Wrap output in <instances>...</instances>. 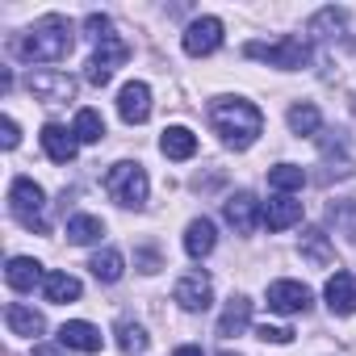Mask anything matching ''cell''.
Listing matches in <instances>:
<instances>
[{
  "label": "cell",
  "mask_w": 356,
  "mask_h": 356,
  "mask_svg": "<svg viewBox=\"0 0 356 356\" xmlns=\"http://www.w3.org/2000/svg\"><path fill=\"white\" fill-rule=\"evenodd\" d=\"M72 42H76V26H72L63 13H47V17L34 22L26 34H17L13 51H17V59H26V63H59V59L72 51Z\"/></svg>",
  "instance_id": "cell-1"
},
{
  "label": "cell",
  "mask_w": 356,
  "mask_h": 356,
  "mask_svg": "<svg viewBox=\"0 0 356 356\" xmlns=\"http://www.w3.org/2000/svg\"><path fill=\"white\" fill-rule=\"evenodd\" d=\"M210 122H214L218 138L227 147H235V151H248L264 134V113L252 101H243V97H218L210 105Z\"/></svg>",
  "instance_id": "cell-2"
},
{
  "label": "cell",
  "mask_w": 356,
  "mask_h": 356,
  "mask_svg": "<svg viewBox=\"0 0 356 356\" xmlns=\"http://www.w3.org/2000/svg\"><path fill=\"white\" fill-rule=\"evenodd\" d=\"M105 193L126 206V210H143L147 197H151V181H147V168L138 159H118L109 172H105Z\"/></svg>",
  "instance_id": "cell-3"
},
{
  "label": "cell",
  "mask_w": 356,
  "mask_h": 356,
  "mask_svg": "<svg viewBox=\"0 0 356 356\" xmlns=\"http://www.w3.org/2000/svg\"><path fill=\"white\" fill-rule=\"evenodd\" d=\"M243 55H248V59H260V63H268V67H281V72H302V67L310 63V42L298 38V34H285V38H277V42H248Z\"/></svg>",
  "instance_id": "cell-4"
},
{
  "label": "cell",
  "mask_w": 356,
  "mask_h": 356,
  "mask_svg": "<svg viewBox=\"0 0 356 356\" xmlns=\"http://www.w3.org/2000/svg\"><path fill=\"white\" fill-rule=\"evenodd\" d=\"M9 214L26 231H47V193H42V185H34L30 176H13V185H9Z\"/></svg>",
  "instance_id": "cell-5"
},
{
  "label": "cell",
  "mask_w": 356,
  "mask_h": 356,
  "mask_svg": "<svg viewBox=\"0 0 356 356\" xmlns=\"http://www.w3.org/2000/svg\"><path fill=\"white\" fill-rule=\"evenodd\" d=\"M126 59H130V47H126L118 34L101 38V42H97V51H92V55H88V63H84V67H88V72H84V76H88V84L105 88V84L113 80V72H118Z\"/></svg>",
  "instance_id": "cell-6"
},
{
  "label": "cell",
  "mask_w": 356,
  "mask_h": 356,
  "mask_svg": "<svg viewBox=\"0 0 356 356\" xmlns=\"http://www.w3.org/2000/svg\"><path fill=\"white\" fill-rule=\"evenodd\" d=\"M26 88H30L38 101H47V105H63V101L76 97V76L55 72V67H42V72H30Z\"/></svg>",
  "instance_id": "cell-7"
},
{
  "label": "cell",
  "mask_w": 356,
  "mask_h": 356,
  "mask_svg": "<svg viewBox=\"0 0 356 356\" xmlns=\"http://www.w3.org/2000/svg\"><path fill=\"white\" fill-rule=\"evenodd\" d=\"M172 298H176V306H181V310L202 314V310H210V302H214V281H210L206 273H185L181 281H176Z\"/></svg>",
  "instance_id": "cell-8"
},
{
  "label": "cell",
  "mask_w": 356,
  "mask_h": 356,
  "mask_svg": "<svg viewBox=\"0 0 356 356\" xmlns=\"http://www.w3.org/2000/svg\"><path fill=\"white\" fill-rule=\"evenodd\" d=\"M222 218H227L239 235H252V231L264 222V206L256 202V193L239 189V193H231V197L222 202Z\"/></svg>",
  "instance_id": "cell-9"
},
{
  "label": "cell",
  "mask_w": 356,
  "mask_h": 356,
  "mask_svg": "<svg viewBox=\"0 0 356 356\" xmlns=\"http://www.w3.org/2000/svg\"><path fill=\"white\" fill-rule=\"evenodd\" d=\"M310 302H314V293H310L302 281L281 277V281L268 285V310H273V314H306Z\"/></svg>",
  "instance_id": "cell-10"
},
{
  "label": "cell",
  "mask_w": 356,
  "mask_h": 356,
  "mask_svg": "<svg viewBox=\"0 0 356 356\" xmlns=\"http://www.w3.org/2000/svg\"><path fill=\"white\" fill-rule=\"evenodd\" d=\"M181 47H185V55H193V59L214 55V51L222 47V22H218V17H197V22H189Z\"/></svg>",
  "instance_id": "cell-11"
},
{
  "label": "cell",
  "mask_w": 356,
  "mask_h": 356,
  "mask_svg": "<svg viewBox=\"0 0 356 356\" xmlns=\"http://www.w3.org/2000/svg\"><path fill=\"white\" fill-rule=\"evenodd\" d=\"M323 298H327V310L335 318L356 314V277L352 273H331L327 285H323Z\"/></svg>",
  "instance_id": "cell-12"
},
{
  "label": "cell",
  "mask_w": 356,
  "mask_h": 356,
  "mask_svg": "<svg viewBox=\"0 0 356 356\" xmlns=\"http://www.w3.org/2000/svg\"><path fill=\"white\" fill-rule=\"evenodd\" d=\"M118 113H122V122L143 126V122L151 118V88H147L143 80L122 84V92H118Z\"/></svg>",
  "instance_id": "cell-13"
},
{
  "label": "cell",
  "mask_w": 356,
  "mask_h": 356,
  "mask_svg": "<svg viewBox=\"0 0 356 356\" xmlns=\"http://www.w3.org/2000/svg\"><path fill=\"white\" fill-rule=\"evenodd\" d=\"M59 343H63L67 352H84V356H92V352H101L105 335H101V327H92V323H84V318H72V323L59 327Z\"/></svg>",
  "instance_id": "cell-14"
},
{
  "label": "cell",
  "mask_w": 356,
  "mask_h": 356,
  "mask_svg": "<svg viewBox=\"0 0 356 356\" xmlns=\"http://www.w3.org/2000/svg\"><path fill=\"white\" fill-rule=\"evenodd\" d=\"M38 138H42V151H47L55 163H72V159H76V151H80L76 130H67V126H59V122H47Z\"/></svg>",
  "instance_id": "cell-15"
},
{
  "label": "cell",
  "mask_w": 356,
  "mask_h": 356,
  "mask_svg": "<svg viewBox=\"0 0 356 356\" xmlns=\"http://www.w3.org/2000/svg\"><path fill=\"white\" fill-rule=\"evenodd\" d=\"M5 281H9V289L30 293L34 285H42V281H47V273H42V264H38L34 256H13V260L5 264Z\"/></svg>",
  "instance_id": "cell-16"
},
{
  "label": "cell",
  "mask_w": 356,
  "mask_h": 356,
  "mask_svg": "<svg viewBox=\"0 0 356 356\" xmlns=\"http://www.w3.org/2000/svg\"><path fill=\"white\" fill-rule=\"evenodd\" d=\"M5 323H9V331L22 335V339H38V335L47 331V318H42L34 306H26V302H9V306H5Z\"/></svg>",
  "instance_id": "cell-17"
},
{
  "label": "cell",
  "mask_w": 356,
  "mask_h": 356,
  "mask_svg": "<svg viewBox=\"0 0 356 356\" xmlns=\"http://www.w3.org/2000/svg\"><path fill=\"white\" fill-rule=\"evenodd\" d=\"M298 222H302V202H298V197L277 193V197L264 206V227H268V231H289V227H298Z\"/></svg>",
  "instance_id": "cell-18"
},
{
  "label": "cell",
  "mask_w": 356,
  "mask_h": 356,
  "mask_svg": "<svg viewBox=\"0 0 356 356\" xmlns=\"http://www.w3.org/2000/svg\"><path fill=\"white\" fill-rule=\"evenodd\" d=\"M248 327H252V298L235 293V298L222 306V314H218V335L231 339V335H243Z\"/></svg>",
  "instance_id": "cell-19"
},
{
  "label": "cell",
  "mask_w": 356,
  "mask_h": 356,
  "mask_svg": "<svg viewBox=\"0 0 356 356\" xmlns=\"http://www.w3.org/2000/svg\"><path fill=\"white\" fill-rule=\"evenodd\" d=\"M159 151H163L168 159H193V155H197V134H193L189 126H168V130L159 134Z\"/></svg>",
  "instance_id": "cell-20"
},
{
  "label": "cell",
  "mask_w": 356,
  "mask_h": 356,
  "mask_svg": "<svg viewBox=\"0 0 356 356\" xmlns=\"http://www.w3.org/2000/svg\"><path fill=\"white\" fill-rule=\"evenodd\" d=\"M214 243H218V231H214L210 218H193V222L185 227V252H189L193 260H206V256L214 252Z\"/></svg>",
  "instance_id": "cell-21"
},
{
  "label": "cell",
  "mask_w": 356,
  "mask_h": 356,
  "mask_svg": "<svg viewBox=\"0 0 356 356\" xmlns=\"http://www.w3.org/2000/svg\"><path fill=\"white\" fill-rule=\"evenodd\" d=\"M285 122H289V130H293L298 138H314V134H323V113H318L310 101H298V105H289Z\"/></svg>",
  "instance_id": "cell-22"
},
{
  "label": "cell",
  "mask_w": 356,
  "mask_h": 356,
  "mask_svg": "<svg viewBox=\"0 0 356 356\" xmlns=\"http://www.w3.org/2000/svg\"><path fill=\"white\" fill-rule=\"evenodd\" d=\"M88 268H92V277H97L101 285H113V281H122V273H126V256H122L118 248H101V252L88 260Z\"/></svg>",
  "instance_id": "cell-23"
},
{
  "label": "cell",
  "mask_w": 356,
  "mask_h": 356,
  "mask_svg": "<svg viewBox=\"0 0 356 356\" xmlns=\"http://www.w3.org/2000/svg\"><path fill=\"white\" fill-rule=\"evenodd\" d=\"M113 335H118V348H122L126 356H143V352L151 348V335H147V327H143V323H134V318H118Z\"/></svg>",
  "instance_id": "cell-24"
},
{
  "label": "cell",
  "mask_w": 356,
  "mask_h": 356,
  "mask_svg": "<svg viewBox=\"0 0 356 356\" xmlns=\"http://www.w3.org/2000/svg\"><path fill=\"white\" fill-rule=\"evenodd\" d=\"M101 235H105V222H101L97 214H72V218H67V243L88 248V243H97Z\"/></svg>",
  "instance_id": "cell-25"
},
{
  "label": "cell",
  "mask_w": 356,
  "mask_h": 356,
  "mask_svg": "<svg viewBox=\"0 0 356 356\" xmlns=\"http://www.w3.org/2000/svg\"><path fill=\"white\" fill-rule=\"evenodd\" d=\"M80 277H72V273H47V281H42V293H47V302H55V306H63V302H76L80 298Z\"/></svg>",
  "instance_id": "cell-26"
},
{
  "label": "cell",
  "mask_w": 356,
  "mask_h": 356,
  "mask_svg": "<svg viewBox=\"0 0 356 356\" xmlns=\"http://www.w3.org/2000/svg\"><path fill=\"white\" fill-rule=\"evenodd\" d=\"M343 26H348V13L343 9H335V5H327V9H318L314 17H310V38H339L343 34Z\"/></svg>",
  "instance_id": "cell-27"
},
{
  "label": "cell",
  "mask_w": 356,
  "mask_h": 356,
  "mask_svg": "<svg viewBox=\"0 0 356 356\" xmlns=\"http://www.w3.org/2000/svg\"><path fill=\"white\" fill-rule=\"evenodd\" d=\"M302 185H306V168H298V163H277V168H268V189L293 197Z\"/></svg>",
  "instance_id": "cell-28"
},
{
  "label": "cell",
  "mask_w": 356,
  "mask_h": 356,
  "mask_svg": "<svg viewBox=\"0 0 356 356\" xmlns=\"http://www.w3.org/2000/svg\"><path fill=\"white\" fill-rule=\"evenodd\" d=\"M72 130H76L80 143H101V138H105V118H101L97 109H80L76 122H72Z\"/></svg>",
  "instance_id": "cell-29"
},
{
  "label": "cell",
  "mask_w": 356,
  "mask_h": 356,
  "mask_svg": "<svg viewBox=\"0 0 356 356\" xmlns=\"http://www.w3.org/2000/svg\"><path fill=\"white\" fill-rule=\"evenodd\" d=\"M298 248H302V256H306L310 264H318V268L331 264V248H327V235H323V231H306Z\"/></svg>",
  "instance_id": "cell-30"
},
{
  "label": "cell",
  "mask_w": 356,
  "mask_h": 356,
  "mask_svg": "<svg viewBox=\"0 0 356 356\" xmlns=\"http://www.w3.org/2000/svg\"><path fill=\"white\" fill-rule=\"evenodd\" d=\"M256 339H264V343H289L293 331L281 327V323H260V327H256Z\"/></svg>",
  "instance_id": "cell-31"
},
{
  "label": "cell",
  "mask_w": 356,
  "mask_h": 356,
  "mask_svg": "<svg viewBox=\"0 0 356 356\" xmlns=\"http://www.w3.org/2000/svg\"><path fill=\"white\" fill-rule=\"evenodd\" d=\"M84 30L101 42V38H109V17H105V13H88V17H84Z\"/></svg>",
  "instance_id": "cell-32"
},
{
  "label": "cell",
  "mask_w": 356,
  "mask_h": 356,
  "mask_svg": "<svg viewBox=\"0 0 356 356\" xmlns=\"http://www.w3.org/2000/svg\"><path fill=\"white\" fill-rule=\"evenodd\" d=\"M331 218H343L348 243H356V206H331Z\"/></svg>",
  "instance_id": "cell-33"
},
{
  "label": "cell",
  "mask_w": 356,
  "mask_h": 356,
  "mask_svg": "<svg viewBox=\"0 0 356 356\" xmlns=\"http://www.w3.org/2000/svg\"><path fill=\"white\" fill-rule=\"evenodd\" d=\"M0 143H5V151H13V147L22 143V126H17L13 118H5V122H0Z\"/></svg>",
  "instance_id": "cell-34"
},
{
  "label": "cell",
  "mask_w": 356,
  "mask_h": 356,
  "mask_svg": "<svg viewBox=\"0 0 356 356\" xmlns=\"http://www.w3.org/2000/svg\"><path fill=\"white\" fill-rule=\"evenodd\" d=\"M172 356H206V352H202L197 343H181V348H176V352H172Z\"/></svg>",
  "instance_id": "cell-35"
},
{
  "label": "cell",
  "mask_w": 356,
  "mask_h": 356,
  "mask_svg": "<svg viewBox=\"0 0 356 356\" xmlns=\"http://www.w3.org/2000/svg\"><path fill=\"white\" fill-rule=\"evenodd\" d=\"M218 356H239V352H218Z\"/></svg>",
  "instance_id": "cell-36"
}]
</instances>
